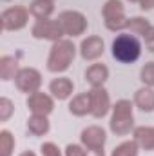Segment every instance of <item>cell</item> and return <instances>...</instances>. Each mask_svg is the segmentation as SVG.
Here are the masks:
<instances>
[{"instance_id": "obj_1", "label": "cell", "mask_w": 154, "mask_h": 156, "mask_svg": "<svg viewBox=\"0 0 154 156\" xmlns=\"http://www.w3.org/2000/svg\"><path fill=\"white\" fill-rule=\"evenodd\" d=\"M76 55V47L73 44V40H58L53 44L51 51H49V58H47V69L51 73H64L71 67L73 60Z\"/></svg>"}, {"instance_id": "obj_2", "label": "cell", "mask_w": 154, "mask_h": 156, "mask_svg": "<svg viewBox=\"0 0 154 156\" xmlns=\"http://www.w3.org/2000/svg\"><path fill=\"white\" fill-rule=\"evenodd\" d=\"M142 55V44L131 33H121L113 40V56L121 64H132Z\"/></svg>"}, {"instance_id": "obj_3", "label": "cell", "mask_w": 154, "mask_h": 156, "mask_svg": "<svg viewBox=\"0 0 154 156\" xmlns=\"http://www.w3.org/2000/svg\"><path fill=\"white\" fill-rule=\"evenodd\" d=\"M111 131L116 136H125L131 131H134V115H132V104L129 100H118L113 107V116L109 122Z\"/></svg>"}, {"instance_id": "obj_4", "label": "cell", "mask_w": 154, "mask_h": 156, "mask_svg": "<svg viewBox=\"0 0 154 156\" xmlns=\"http://www.w3.org/2000/svg\"><path fill=\"white\" fill-rule=\"evenodd\" d=\"M102 15H103V24L109 31H121L127 27L129 18L125 16V7L120 0H107L102 9Z\"/></svg>"}, {"instance_id": "obj_5", "label": "cell", "mask_w": 154, "mask_h": 156, "mask_svg": "<svg viewBox=\"0 0 154 156\" xmlns=\"http://www.w3.org/2000/svg\"><path fill=\"white\" fill-rule=\"evenodd\" d=\"M31 35L38 40H51V42H58L62 40V37L65 35L64 29H62V24L56 20H51V18H42L37 20L35 26L31 27Z\"/></svg>"}, {"instance_id": "obj_6", "label": "cell", "mask_w": 154, "mask_h": 156, "mask_svg": "<svg viewBox=\"0 0 154 156\" xmlns=\"http://www.w3.org/2000/svg\"><path fill=\"white\" fill-rule=\"evenodd\" d=\"M58 22L62 24V29L69 37H80L87 29V18L80 11H62L58 15Z\"/></svg>"}, {"instance_id": "obj_7", "label": "cell", "mask_w": 154, "mask_h": 156, "mask_svg": "<svg viewBox=\"0 0 154 156\" xmlns=\"http://www.w3.org/2000/svg\"><path fill=\"white\" fill-rule=\"evenodd\" d=\"M15 85H16V89L20 93L33 94L42 85V75L35 67H22L15 76Z\"/></svg>"}, {"instance_id": "obj_8", "label": "cell", "mask_w": 154, "mask_h": 156, "mask_svg": "<svg viewBox=\"0 0 154 156\" xmlns=\"http://www.w3.org/2000/svg\"><path fill=\"white\" fill-rule=\"evenodd\" d=\"M0 20H2V27L5 31H18L22 27H26V24L29 20V11L22 5H15V7L2 11Z\"/></svg>"}, {"instance_id": "obj_9", "label": "cell", "mask_w": 154, "mask_h": 156, "mask_svg": "<svg viewBox=\"0 0 154 156\" xmlns=\"http://www.w3.org/2000/svg\"><path fill=\"white\" fill-rule=\"evenodd\" d=\"M80 140H82V145H83L87 151L103 153V147H105V142H107V134H105V131H103L102 127L91 125V127H87V129L82 131Z\"/></svg>"}, {"instance_id": "obj_10", "label": "cell", "mask_w": 154, "mask_h": 156, "mask_svg": "<svg viewBox=\"0 0 154 156\" xmlns=\"http://www.w3.org/2000/svg\"><path fill=\"white\" fill-rule=\"evenodd\" d=\"M89 94H91V115L94 118H103L111 109L109 93L103 87H93Z\"/></svg>"}, {"instance_id": "obj_11", "label": "cell", "mask_w": 154, "mask_h": 156, "mask_svg": "<svg viewBox=\"0 0 154 156\" xmlns=\"http://www.w3.org/2000/svg\"><path fill=\"white\" fill-rule=\"evenodd\" d=\"M27 107H29V111H31L33 115L47 116V115H51L53 109H54V100H53L49 94L37 91V93L29 94V98H27Z\"/></svg>"}, {"instance_id": "obj_12", "label": "cell", "mask_w": 154, "mask_h": 156, "mask_svg": "<svg viewBox=\"0 0 154 156\" xmlns=\"http://www.w3.org/2000/svg\"><path fill=\"white\" fill-rule=\"evenodd\" d=\"M105 44L100 37H87L80 44V55L83 60H96L103 55Z\"/></svg>"}, {"instance_id": "obj_13", "label": "cell", "mask_w": 154, "mask_h": 156, "mask_svg": "<svg viewBox=\"0 0 154 156\" xmlns=\"http://www.w3.org/2000/svg\"><path fill=\"white\" fill-rule=\"evenodd\" d=\"M107 78H109V69L105 64H93L85 71V80L91 83V87H103Z\"/></svg>"}, {"instance_id": "obj_14", "label": "cell", "mask_w": 154, "mask_h": 156, "mask_svg": "<svg viewBox=\"0 0 154 156\" xmlns=\"http://www.w3.org/2000/svg\"><path fill=\"white\" fill-rule=\"evenodd\" d=\"M73 82L69 78L62 76V78H54L51 83H49V93L56 98V100H67L71 94H73Z\"/></svg>"}, {"instance_id": "obj_15", "label": "cell", "mask_w": 154, "mask_h": 156, "mask_svg": "<svg viewBox=\"0 0 154 156\" xmlns=\"http://www.w3.org/2000/svg\"><path fill=\"white\" fill-rule=\"evenodd\" d=\"M132 136H134V142L140 145V149L154 151V127H147V125L134 127Z\"/></svg>"}, {"instance_id": "obj_16", "label": "cell", "mask_w": 154, "mask_h": 156, "mask_svg": "<svg viewBox=\"0 0 154 156\" xmlns=\"http://www.w3.org/2000/svg\"><path fill=\"white\" fill-rule=\"evenodd\" d=\"M134 105L142 109L143 113H152L154 111V91L152 87H142L134 93Z\"/></svg>"}, {"instance_id": "obj_17", "label": "cell", "mask_w": 154, "mask_h": 156, "mask_svg": "<svg viewBox=\"0 0 154 156\" xmlns=\"http://www.w3.org/2000/svg\"><path fill=\"white\" fill-rule=\"evenodd\" d=\"M69 111H71V115H75V116L91 115V94H89V93L76 94V96L69 102Z\"/></svg>"}, {"instance_id": "obj_18", "label": "cell", "mask_w": 154, "mask_h": 156, "mask_svg": "<svg viewBox=\"0 0 154 156\" xmlns=\"http://www.w3.org/2000/svg\"><path fill=\"white\" fill-rule=\"evenodd\" d=\"M54 11V2L53 0H33L31 5H29V13L37 18V20H42V18H49Z\"/></svg>"}, {"instance_id": "obj_19", "label": "cell", "mask_w": 154, "mask_h": 156, "mask_svg": "<svg viewBox=\"0 0 154 156\" xmlns=\"http://www.w3.org/2000/svg\"><path fill=\"white\" fill-rule=\"evenodd\" d=\"M27 131L33 136H44L49 133V120L42 115H31L27 120Z\"/></svg>"}, {"instance_id": "obj_20", "label": "cell", "mask_w": 154, "mask_h": 156, "mask_svg": "<svg viewBox=\"0 0 154 156\" xmlns=\"http://www.w3.org/2000/svg\"><path fill=\"white\" fill-rule=\"evenodd\" d=\"M20 69H18V62H16V58L15 56H2L0 58V78L4 80V82H7V80H13V78L16 76V73H18Z\"/></svg>"}, {"instance_id": "obj_21", "label": "cell", "mask_w": 154, "mask_h": 156, "mask_svg": "<svg viewBox=\"0 0 154 156\" xmlns=\"http://www.w3.org/2000/svg\"><path fill=\"white\" fill-rule=\"evenodd\" d=\"M152 26L149 24V20L147 18H143V16H134V18H129V22H127V27L125 29H129L131 31V35H140V37H145V33L151 29Z\"/></svg>"}, {"instance_id": "obj_22", "label": "cell", "mask_w": 154, "mask_h": 156, "mask_svg": "<svg viewBox=\"0 0 154 156\" xmlns=\"http://www.w3.org/2000/svg\"><path fill=\"white\" fill-rule=\"evenodd\" d=\"M15 151V136L4 129L0 131V156H11Z\"/></svg>"}, {"instance_id": "obj_23", "label": "cell", "mask_w": 154, "mask_h": 156, "mask_svg": "<svg viewBox=\"0 0 154 156\" xmlns=\"http://www.w3.org/2000/svg\"><path fill=\"white\" fill-rule=\"evenodd\" d=\"M138 151H140V145L134 140H131V142H123L118 147H114L111 156H138Z\"/></svg>"}, {"instance_id": "obj_24", "label": "cell", "mask_w": 154, "mask_h": 156, "mask_svg": "<svg viewBox=\"0 0 154 156\" xmlns=\"http://www.w3.org/2000/svg\"><path fill=\"white\" fill-rule=\"evenodd\" d=\"M140 80L147 85V87H154V62H149L142 67L140 71Z\"/></svg>"}, {"instance_id": "obj_25", "label": "cell", "mask_w": 154, "mask_h": 156, "mask_svg": "<svg viewBox=\"0 0 154 156\" xmlns=\"http://www.w3.org/2000/svg\"><path fill=\"white\" fill-rule=\"evenodd\" d=\"M13 111H15L13 102H11L9 98L2 96V98H0V122H7V120L11 118V115H13Z\"/></svg>"}, {"instance_id": "obj_26", "label": "cell", "mask_w": 154, "mask_h": 156, "mask_svg": "<svg viewBox=\"0 0 154 156\" xmlns=\"http://www.w3.org/2000/svg\"><path fill=\"white\" fill-rule=\"evenodd\" d=\"M40 151H42V156H62V151H60L58 145L53 144V142H45V144H42Z\"/></svg>"}, {"instance_id": "obj_27", "label": "cell", "mask_w": 154, "mask_h": 156, "mask_svg": "<svg viewBox=\"0 0 154 156\" xmlns=\"http://www.w3.org/2000/svg\"><path fill=\"white\" fill-rule=\"evenodd\" d=\"M85 151L87 149L82 147V145H78V144H69L65 147V156H87Z\"/></svg>"}, {"instance_id": "obj_28", "label": "cell", "mask_w": 154, "mask_h": 156, "mask_svg": "<svg viewBox=\"0 0 154 156\" xmlns=\"http://www.w3.org/2000/svg\"><path fill=\"white\" fill-rule=\"evenodd\" d=\"M145 47L151 51V53H154V27H151L147 33H145Z\"/></svg>"}, {"instance_id": "obj_29", "label": "cell", "mask_w": 154, "mask_h": 156, "mask_svg": "<svg viewBox=\"0 0 154 156\" xmlns=\"http://www.w3.org/2000/svg\"><path fill=\"white\" fill-rule=\"evenodd\" d=\"M140 7H142L143 11L152 9V7H154V0H140Z\"/></svg>"}, {"instance_id": "obj_30", "label": "cell", "mask_w": 154, "mask_h": 156, "mask_svg": "<svg viewBox=\"0 0 154 156\" xmlns=\"http://www.w3.org/2000/svg\"><path fill=\"white\" fill-rule=\"evenodd\" d=\"M20 156H37V154H35L33 151H24V153H22Z\"/></svg>"}, {"instance_id": "obj_31", "label": "cell", "mask_w": 154, "mask_h": 156, "mask_svg": "<svg viewBox=\"0 0 154 156\" xmlns=\"http://www.w3.org/2000/svg\"><path fill=\"white\" fill-rule=\"evenodd\" d=\"M94 156H103V153H96Z\"/></svg>"}, {"instance_id": "obj_32", "label": "cell", "mask_w": 154, "mask_h": 156, "mask_svg": "<svg viewBox=\"0 0 154 156\" xmlns=\"http://www.w3.org/2000/svg\"><path fill=\"white\" fill-rule=\"evenodd\" d=\"M129 2H140V0H129Z\"/></svg>"}]
</instances>
